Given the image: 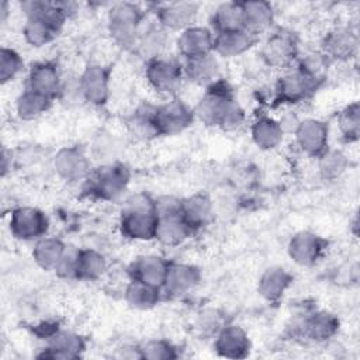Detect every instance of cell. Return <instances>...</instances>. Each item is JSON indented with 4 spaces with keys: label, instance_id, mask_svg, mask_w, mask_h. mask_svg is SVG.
Wrapping results in <instances>:
<instances>
[{
    "label": "cell",
    "instance_id": "obj_34",
    "mask_svg": "<svg viewBox=\"0 0 360 360\" xmlns=\"http://www.w3.org/2000/svg\"><path fill=\"white\" fill-rule=\"evenodd\" d=\"M52 100L53 98L48 96L25 89V91H22L17 98V103H15L17 114L24 121L38 118L39 115H42L49 110Z\"/></svg>",
    "mask_w": 360,
    "mask_h": 360
},
{
    "label": "cell",
    "instance_id": "obj_33",
    "mask_svg": "<svg viewBox=\"0 0 360 360\" xmlns=\"http://www.w3.org/2000/svg\"><path fill=\"white\" fill-rule=\"evenodd\" d=\"M107 270V260L104 255L94 249H79L77 264H76V278L93 281L103 276Z\"/></svg>",
    "mask_w": 360,
    "mask_h": 360
},
{
    "label": "cell",
    "instance_id": "obj_10",
    "mask_svg": "<svg viewBox=\"0 0 360 360\" xmlns=\"http://www.w3.org/2000/svg\"><path fill=\"white\" fill-rule=\"evenodd\" d=\"M79 87L84 101L105 104L110 96V70L101 65H89L79 77Z\"/></svg>",
    "mask_w": 360,
    "mask_h": 360
},
{
    "label": "cell",
    "instance_id": "obj_28",
    "mask_svg": "<svg viewBox=\"0 0 360 360\" xmlns=\"http://www.w3.org/2000/svg\"><path fill=\"white\" fill-rule=\"evenodd\" d=\"M181 214L188 225L197 231L205 226L212 217V204L205 194H194L181 200Z\"/></svg>",
    "mask_w": 360,
    "mask_h": 360
},
{
    "label": "cell",
    "instance_id": "obj_26",
    "mask_svg": "<svg viewBox=\"0 0 360 360\" xmlns=\"http://www.w3.org/2000/svg\"><path fill=\"white\" fill-rule=\"evenodd\" d=\"M339 329V319L329 312L319 311L308 315L302 325V335L314 342H325L330 339Z\"/></svg>",
    "mask_w": 360,
    "mask_h": 360
},
{
    "label": "cell",
    "instance_id": "obj_21",
    "mask_svg": "<svg viewBox=\"0 0 360 360\" xmlns=\"http://www.w3.org/2000/svg\"><path fill=\"white\" fill-rule=\"evenodd\" d=\"M214 34L205 27L193 25L181 31L177 39V49L184 59L202 56L212 52Z\"/></svg>",
    "mask_w": 360,
    "mask_h": 360
},
{
    "label": "cell",
    "instance_id": "obj_9",
    "mask_svg": "<svg viewBox=\"0 0 360 360\" xmlns=\"http://www.w3.org/2000/svg\"><path fill=\"white\" fill-rule=\"evenodd\" d=\"M298 55V44L295 37L284 30L276 31L263 45L262 56L267 65L274 68H285L291 65Z\"/></svg>",
    "mask_w": 360,
    "mask_h": 360
},
{
    "label": "cell",
    "instance_id": "obj_11",
    "mask_svg": "<svg viewBox=\"0 0 360 360\" xmlns=\"http://www.w3.org/2000/svg\"><path fill=\"white\" fill-rule=\"evenodd\" d=\"M328 242L309 231L297 232L288 242V255L300 266L315 264L326 249Z\"/></svg>",
    "mask_w": 360,
    "mask_h": 360
},
{
    "label": "cell",
    "instance_id": "obj_41",
    "mask_svg": "<svg viewBox=\"0 0 360 360\" xmlns=\"http://www.w3.org/2000/svg\"><path fill=\"white\" fill-rule=\"evenodd\" d=\"M155 212L158 218L181 212V200L173 195H162L155 200Z\"/></svg>",
    "mask_w": 360,
    "mask_h": 360
},
{
    "label": "cell",
    "instance_id": "obj_3",
    "mask_svg": "<svg viewBox=\"0 0 360 360\" xmlns=\"http://www.w3.org/2000/svg\"><path fill=\"white\" fill-rule=\"evenodd\" d=\"M131 179L128 166L120 162L105 163L86 177L83 191L93 198L115 200L127 188Z\"/></svg>",
    "mask_w": 360,
    "mask_h": 360
},
{
    "label": "cell",
    "instance_id": "obj_36",
    "mask_svg": "<svg viewBox=\"0 0 360 360\" xmlns=\"http://www.w3.org/2000/svg\"><path fill=\"white\" fill-rule=\"evenodd\" d=\"M338 127L347 142H353L359 139L360 134V107L359 103H352L346 105L339 117H338Z\"/></svg>",
    "mask_w": 360,
    "mask_h": 360
},
{
    "label": "cell",
    "instance_id": "obj_12",
    "mask_svg": "<svg viewBox=\"0 0 360 360\" xmlns=\"http://www.w3.org/2000/svg\"><path fill=\"white\" fill-rule=\"evenodd\" d=\"M294 134L295 142L304 153L319 158L328 150V125L323 121L315 118L300 121Z\"/></svg>",
    "mask_w": 360,
    "mask_h": 360
},
{
    "label": "cell",
    "instance_id": "obj_17",
    "mask_svg": "<svg viewBox=\"0 0 360 360\" xmlns=\"http://www.w3.org/2000/svg\"><path fill=\"white\" fill-rule=\"evenodd\" d=\"M357 34L349 27H338L329 31L322 41V53L326 59L349 60L357 52Z\"/></svg>",
    "mask_w": 360,
    "mask_h": 360
},
{
    "label": "cell",
    "instance_id": "obj_23",
    "mask_svg": "<svg viewBox=\"0 0 360 360\" xmlns=\"http://www.w3.org/2000/svg\"><path fill=\"white\" fill-rule=\"evenodd\" d=\"M195 231L184 219L183 214H174L169 217L158 218L156 238L160 243L167 246H176L188 239Z\"/></svg>",
    "mask_w": 360,
    "mask_h": 360
},
{
    "label": "cell",
    "instance_id": "obj_40",
    "mask_svg": "<svg viewBox=\"0 0 360 360\" xmlns=\"http://www.w3.org/2000/svg\"><path fill=\"white\" fill-rule=\"evenodd\" d=\"M79 249L73 246H66L59 263L55 267V273L62 278H76V264H77Z\"/></svg>",
    "mask_w": 360,
    "mask_h": 360
},
{
    "label": "cell",
    "instance_id": "obj_8",
    "mask_svg": "<svg viewBox=\"0 0 360 360\" xmlns=\"http://www.w3.org/2000/svg\"><path fill=\"white\" fill-rule=\"evenodd\" d=\"M46 215L35 207H18L10 214V232L20 240H38L48 232Z\"/></svg>",
    "mask_w": 360,
    "mask_h": 360
},
{
    "label": "cell",
    "instance_id": "obj_18",
    "mask_svg": "<svg viewBox=\"0 0 360 360\" xmlns=\"http://www.w3.org/2000/svg\"><path fill=\"white\" fill-rule=\"evenodd\" d=\"M198 13V4L193 1H174L163 4L156 10V18L165 30H186L193 27Z\"/></svg>",
    "mask_w": 360,
    "mask_h": 360
},
{
    "label": "cell",
    "instance_id": "obj_5",
    "mask_svg": "<svg viewBox=\"0 0 360 360\" xmlns=\"http://www.w3.org/2000/svg\"><path fill=\"white\" fill-rule=\"evenodd\" d=\"M148 83L160 94H174L184 77L183 63L174 58L155 56L148 59L145 66Z\"/></svg>",
    "mask_w": 360,
    "mask_h": 360
},
{
    "label": "cell",
    "instance_id": "obj_19",
    "mask_svg": "<svg viewBox=\"0 0 360 360\" xmlns=\"http://www.w3.org/2000/svg\"><path fill=\"white\" fill-rule=\"evenodd\" d=\"M214 346L221 357L243 359L249 354L250 340L240 326L228 325L218 330Z\"/></svg>",
    "mask_w": 360,
    "mask_h": 360
},
{
    "label": "cell",
    "instance_id": "obj_20",
    "mask_svg": "<svg viewBox=\"0 0 360 360\" xmlns=\"http://www.w3.org/2000/svg\"><path fill=\"white\" fill-rule=\"evenodd\" d=\"M201 278L198 267L187 263L170 262L162 291L170 297H180L193 290Z\"/></svg>",
    "mask_w": 360,
    "mask_h": 360
},
{
    "label": "cell",
    "instance_id": "obj_43",
    "mask_svg": "<svg viewBox=\"0 0 360 360\" xmlns=\"http://www.w3.org/2000/svg\"><path fill=\"white\" fill-rule=\"evenodd\" d=\"M0 13H1V22H4L7 18V14H8V3L7 1H1Z\"/></svg>",
    "mask_w": 360,
    "mask_h": 360
},
{
    "label": "cell",
    "instance_id": "obj_6",
    "mask_svg": "<svg viewBox=\"0 0 360 360\" xmlns=\"http://www.w3.org/2000/svg\"><path fill=\"white\" fill-rule=\"evenodd\" d=\"M322 82V77H315L295 69L277 80L274 100L278 104L302 103L321 87Z\"/></svg>",
    "mask_w": 360,
    "mask_h": 360
},
{
    "label": "cell",
    "instance_id": "obj_4",
    "mask_svg": "<svg viewBox=\"0 0 360 360\" xmlns=\"http://www.w3.org/2000/svg\"><path fill=\"white\" fill-rule=\"evenodd\" d=\"M142 21L143 11L135 3H117L108 11V31L114 41L124 48L136 46Z\"/></svg>",
    "mask_w": 360,
    "mask_h": 360
},
{
    "label": "cell",
    "instance_id": "obj_30",
    "mask_svg": "<svg viewBox=\"0 0 360 360\" xmlns=\"http://www.w3.org/2000/svg\"><path fill=\"white\" fill-rule=\"evenodd\" d=\"M212 27L215 34L245 30L242 3L228 1L221 4L212 15Z\"/></svg>",
    "mask_w": 360,
    "mask_h": 360
},
{
    "label": "cell",
    "instance_id": "obj_14",
    "mask_svg": "<svg viewBox=\"0 0 360 360\" xmlns=\"http://www.w3.org/2000/svg\"><path fill=\"white\" fill-rule=\"evenodd\" d=\"M170 262L162 256L143 255L136 257L129 266L131 280H136L158 288H162L166 280Z\"/></svg>",
    "mask_w": 360,
    "mask_h": 360
},
{
    "label": "cell",
    "instance_id": "obj_16",
    "mask_svg": "<svg viewBox=\"0 0 360 360\" xmlns=\"http://www.w3.org/2000/svg\"><path fill=\"white\" fill-rule=\"evenodd\" d=\"M48 346L38 357L56 359V360H75L80 359L86 349V340L73 332L58 330L48 340Z\"/></svg>",
    "mask_w": 360,
    "mask_h": 360
},
{
    "label": "cell",
    "instance_id": "obj_2",
    "mask_svg": "<svg viewBox=\"0 0 360 360\" xmlns=\"http://www.w3.org/2000/svg\"><path fill=\"white\" fill-rule=\"evenodd\" d=\"M121 233L134 240H150L156 238L158 215L155 212V200L148 194L132 195L120 218Z\"/></svg>",
    "mask_w": 360,
    "mask_h": 360
},
{
    "label": "cell",
    "instance_id": "obj_35",
    "mask_svg": "<svg viewBox=\"0 0 360 360\" xmlns=\"http://www.w3.org/2000/svg\"><path fill=\"white\" fill-rule=\"evenodd\" d=\"M155 108L152 104H141L128 121V127L132 134L139 138L149 139L159 136L155 127Z\"/></svg>",
    "mask_w": 360,
    "mask_h": 360
},
{
    "label": "cell",
    "instance_id": "obj_25",
    "mask_svg": "<svg viewBox=\"0 0 360 360\" xmlns=\"http://www.w3.org/2000/svg\"><path fill=\"white\" fill-rule=\"evenodd\" d=\"M292 283V274L283 267H270L259 278V294L269 302H277Z\"/></svg>",
    "mask_w": 360,
    "mask_h": 360
},
{
    "label": "cell",
    "instance_id": "obj_42",
    "mask_svg": "<svg viewBox=\"0 0 360 360\" xmlns=\"http://www.w3.org/2000/svg\"><path fill=\"white\" fill-rule=\"evenodd\" d=\"M278 124H280L284 134L285 132H295V129L300 125V120L294 114L288 112V114L283 115V118L278 121Z\"/></svg>",
    "mask_w": 360,
    "mask_h": 360
},
{
    "label": "cell",
    "instance_id": "obj_1",
    "mask_svg": "<svg viewBox=\"0 0 360 360\" xmlns=\"http://www.w3.org/2000/svg\"><path fill=\"white\" fill-rule=\"evenodd\" d=\"M194 114L205 125L219 127L224 131H235L245 121V111L235 100L232 89L219 79L208 86Z\"/></svg>",
    "mask_w": 360,
    "mask_h": 360
},
{
    "label": "cell",
    "instance_id": "obj_27",
    "mask_svg": "<svg viewBox=\"0 0 360 360\" xmlns=\"http://www.w3.org/2000/svg\"><path fill=\"white\" fill-rule=\"evenodd\" d=\"M245 30L255 37L270 28L274 11L267 1H242Z\"/></svg>",
    "mask_w": 360,
    "mask_h": 360
},
{
    "label": "cell",
    "instance_id": "obj_38",
    "mask_svg": "<svg viewBox=\"0 0 360 360\" xmlns=\"http://www.w3.org/2000/svg\"><path fill=\"white\" fill-rule=\"evenodd\" d=\"M347 167V159L342 152L326 150L319 156V172L323 179H336Z\"/></svg>",
    "mask_w": 360,
    "mask_h": 360
},
{
    "label": "cell",
    "instance_id": "obj_22",
    "mask_svg": "<svg viewBox=\"0 0 360 360\" xmlns=\"http://www.w3.org/2000/svg\"><path fill=\"white\" fill-rule=\"evenodd\" d=\"M256 41H257V37L248 32L246 30L214 34L212 52L224 58L238 56L249 51L256 44Z\"/></svg>",
    "mask_w": 360,
    "mask_h": 360
},
{
    "label": "cell",
    "instance_id": "obj_15",
    "mask_svg": "<svg viewBox=\"0 0 360 360\" xmlns=\"http://www.w3.org/2000/svg\"><path fill=\"white\" fill-rule=\"evenodd\" d=\"M27 89L48 96L51 98H56V96L60 94L62 89L58 66L51 60L34 63L28 72Z\"/></svg>",
    "mask_w": 360,
    "mask_h": 360
},
{
    "label": "cell",
    "instance_id": "obj_13",
    "mask_svg": "<svg viewBox=\"0 0 360 360\" xmlns=\"http://www.w3.org/2000/svg\"><path fill=\"white\" fill-rule=\"evenodd\" d=\"M53 167L59 177L66 181L86 180L91 172L89 158L77 146L62 148L53 159Z\"/></svg>",
    "mask_w": 360,
    "mask_h": 360
},
{
    "label": "cell",
    "instance_id": "obj_32",
    "mask_svg": "<svg viewBox=\"0 0 360 360\" xmlns=\"http://www.w3.org/2000/svg\"><path fill=\"white\" fill-rule=\"evenodd\" d=\"M125 301L136 309L153 308L162 300V288L131 280L125 288Z\"/></svg>",
    "mask_w": 360,
    "mask_h": 360
},
{
    "label": "cell",
    "instance_id": "obj_29",
    "mask_svg": "<svg viewBox=\"0 0 360 360\" xmlns=\"http://www.w3.org/2000/svg\"><path fill=\"white\" fill-rule=\"evenodd\" d=\"M284 132L278 124V121L262 115L252 124V139L253 142L264 150L273 149L280 145L283 141Z\"/></svg>",
    "mask_w": 360,
    "mask_h": 360
},
{
    "label": "cell",
    "instance_id": "obj_39",
    "mask_svg": "<svg viewBox=\"0 0 360 360\" xmlns=\"http://www.w3.org/2000/svg\"><path fill=\"white\" fill-rule=\"evenodd\" d=\"M141 349V356L142 359H149V360H172L177 359L179 353L177 349L167 340L163 339H155V340H148Z\"/></svg>",
    "mask_w": 360,
    "mask_h": 360
},
{
    "label": "cell",
    "instance_id": "obj_31",
    "mask_svg": "<svg viewBox=\"0 0 360 360\" xmlns=\"http://www.w3.org/2000/svg\"><path fill=\"white\" fill-rule=\"evenodd\" d=\"M66 245L58 238L44 236L35 240V246L32 250V256L35 263L44 270H55L59 263Z\"/></svg>",
    "mask_w": 360,
    "mask_h": 360
},
{
    "label": "cell",
    "instance_id": "obj_7",
    "mask_svg": "<svg viewBox=\"0 0 360 360\" xmlns=\"http://www.w3.org/2000/svg\"><path fill=\"white\" fill-rule=\"evenodd\" d=\"M194 111L180 98H172L155 108V127L158 135H176L188 128Z\"/></svg>",
    "mask_w": 360,
    "mask_h": 360
},
{
    "label": "cell",
    "instance_id": "obj_24",
    "mask_svg": "<svg viewBox=\"0 0 360 360\" xmlns=\"http://www.w3.org/2000/svg\"><path fill=\"white\" fill-rule=\"evenodd\" d=\"M183 72H184V77H187L193 83L210 86L211 83L218 80L219 63L214 56V53L211 52L202 56L184 59Z\"/></svg>",
    "mask_w": 360,
    "mask_h": 360
},
{
    "label": "cell",
    "instance_id": "obj_37",
    "mask_svg": "<svg viewBox=\"0 0 360 360\" xmlns=\"http://www.w3.org/2000/svg\"><path fill=\"white\" fill-rule=\"evenodd\" d=\"M24 68V60L21 55L7 46H1L0 49V83L6 84L13 80Z\"/></svg>",
    "mask_w": 360,
    "mask_h": 360
}]
</instances>
